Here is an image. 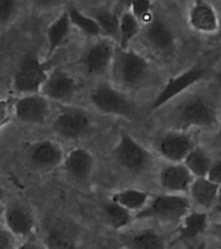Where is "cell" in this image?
<instances>
[{
    "mask_svg": "<svg viewBox=\"0 0 221 249\" xmlns=\"http://www.w3.org/2000/svg\"><path fill=\"white\" fill-rule=\"evenodd\" d=\"M220 132H221V126H220Z\"/></svg>",
    "mask_w": 221,
    "mask_h": 249,
    "instance_id": "obj_42",
    "label": "cell"
},
{
    "mask_svg": "<svg viewBox=\"0 0 221 249\" xmlns=\"http://www.w3.org/2000/svg\"><path fill=\"white\" fill-rule=\"evenodd\" d=\"M109 71L112 86L126 93L127 90L137 89L147 80L150 65L140 53L116 47Z\"/></svg>",
    "mask_w": 221,
    "mask_h": 249,
    "instance_id": "obj_1",
    "label": "cell"
},
{
    "mask_svg": "<svg viewBox=\"0 0 221 249\" xmlns=\"http://www.w3.org/2000/svg\"><path fill=\"white\" fill-rule=\"evenodd\" d=\"M190 201L184 195L161 194L150 199L144 209L135 214L136 219H154L158 222L175 223L183 221L190 212Z\"/></svg>",
    "mask_w": 221,
    "mask_h": 249,
    "instance_id": "obj_2",
    "label": "cell"
},
{
    "mask_svg": "<svg viewBox=\"0 0 221 249\" xmlns=\"http://www.w3.org/2000/svg\"><path fill=\"white\" fill-rule=\"evenodd\" d=\"M44 246L47 249H74L75 243L68 231L61 227H55L48 231Z\"/></svg>",
    "mask_w": 221,
    "mask_h": 249,
    "instance_id": "obj_29",
    "label": "cell"
},
{
    "mask_svg": "<svg viewBox=\"0 0 221 249\" xmlns=\"http://www.w3.org/2000/svg\"><path fill=\"white\" fill-rule=\"evenodd\" d=\"M215 208H216V211L220 213V216H221V197H219L218 201H216V204H215Z\"/></svg>",
    "mask_w": 221,
    "mask_h": 249,
    "instance_id": "obj_38",
    "label": "cell"
},
{
    "mask_svg": "<svg viewBox=\"0 0 221 249\" xmlns=\"http://www.w3.org/2000/svg\"><path fill=\"white\" fill-rule=\"evenodd\" d=\"M207 76V70L204 67L195 66L190 67L185 70L184 72L173 76V78H169L167 80V83L163 87V89L157 94L155 100L153 101L151 104V110H158L161 108L162 106H165L167 102H169L171 100H173L175 97H177L179 94L184 93L185 90L189 89L191 86H194L195 83L201 82Z\"/></svg>",
    "mask_w": 221,
    "mask_h": 249,
    "instance_id": "obj_8",
    "label": "cell"
},
{
    "mask_svg": "<svg viewBox=\"0 0 221 249\" xmlns=\"http://www.w3.org/2000/svg\"><path fill=\"white\" fill-rule=\"evenodd\" d=\"M92 18L97 22L101 35H105L106 39L119 37V16L109 8H96L93 9Z\"/></svg>",
    "mask_w": 221,
    "mask_h": 249,
    "instance_id": "obj_25",
    "label": "cell"
},
{
    "mask_svg": "<svg viewBox=\"0 0 221 249\" xmlns=\"http://www.w3.org/2000/svg\"><path fill=\"white\" fill-rule=\"evenodd\" d=\"M141 31V23L129 11H126L119 17V48L128 49V44Z\"/></svg>",
    "mask_w": 221,
    "mask_h": 249,
    "instance_id": "obj_28",
    "label": "cell"
},
{
    "mask_svg": "<svg viewBox=\"0 0 221 249\" xmlns=\"http://www.w3.org/2000/svg\"><path fill=\"white\" fill-rule=\"evenodd\" d=\"M111 200L122 205L123 208L128 209L129 212L137 213L147 207L150 200V195L144 190L129 187V189L122 190V191L114 194L111 196Z\"/></svg>",
    "mask_w": 221,
    "mask_h": 249,
    "instance_id": "obj_22",
    "label": "cell"
},
{
    "mask_svg": "<svg viewBox=\"0 0 221 249\" xmlns=\"http://www.w3.org/2000/svg\"><path fill=\"white\" fill-rule=\"evenodd\" d=\"M90 101L98 111L108 115L120 116L126 119H135L137 115V108L133 101L110 83H100L94 87L91 90Z\"/></svg>",
    "mask_w": 221,
    "mask_h": 249,
    "instance_id": "obj_3",
    "label": "cell"
},
{
    "mask_svg": "<svg viewBox=\"0 0 221 249\" xmlns=\"http://www.w3.org/2000/svg\"><path fill=\"white\" fill-rule=\"evenodd\" d=\"M72 22L69 18L66 11L62 12L51 25L47 30V40H48V56H52L55 51L60 47L68 37L70 33Z\"/></svg>",
    "mask_w": 221,
    "mask_h": 249,
    "instance_id": "obj_24",
    "label": "cell"
},
{
    "mask_svg": "<svg viewBox=\"0 0 221 249\" xmlns=\"http://www.w3.org/2000/svg\"><path fill=\"white\" fill-rule=\"evenodd\" d=\"M132 15L135 16L137 21L141 25H147V23L154 18L151 15V3L147 0H135L131 1V9H129Z\"/></svg>",
    "mask_w": 221,
    "mask_h": 249,
    "instance_id": "obj_30",
    "label": "cell"
},
{
    "mask_svg": "<svg viewBox=\"0 0 221 249\" xmlns=\"http://www.w3.org/2000/svg\"><path fill=\"white\" fill-rule=\"evenodd\" d=\"M15 116L26 124H44L49 115V102L41 94H27L13 105Z\"/></svg>",
    "mask_w": 221,
    "mask_h": 249,
    "instance_id": "obj_12",
    "label": "cell"
},
{
    "mask_svg": "<svg viewBox=\"0 0 221 249\" xmlns=\"http://www.w3.org/2000/svg\"><path fill=\"white\" fill-rule=\"evenodd\" d=\"M189 25L198 33L214 34L219 31L220 18L216 9L207 1H194L189 11Z\"/></svg>",
    "mask_w": 221,
    "mask_h": 249,
    "instance_id": "obj_18",
    "label": "cell"
},
{
    "mask_svg": "<svg viewBox=\"0 0 221 249\" xmlns=\"http://www.w3.org/2000/svg\"><path fill=\"white\" fill-rule=\"evenodd\" d=\"M5 227L15 236H30L35 226L33 213L26 205L21 203H12L4 212Z\"/></svg>",
    "mask_w": 221,
    "mask_h": 249,
    "instance_id": "obj_16",
    "label": "cell"
},
{
    "mask_svg": "<svg viewBox=\"0 0 221 249\" xmlns=\"http://www.w3.org/2000/svg\"><path fill=\"white\" fill-rule=\"evenodd\" d=\"M9 120H11L9 102L8 101H0V128H3Z\"/></svg>",
    "mask_w": 221,
    "mask_h": 249,
    "instance_id": "obj_35",
    "label": "cell"
},
{
    "mask_svg": "<svg viewBox=\"0 0 221 249\" xmlns=\"http://www.w3.org/2000/svg\"><path fill=\"white\" fill-rule=\"evenodd\" d=\"M3 197H4V190L3 187H1V185H0V200H1Z\"/></svg>",
    "mask_w": 221,
    "mask_h": 249,
    "instance_id": "obj_39",
    "label": "cell"
},
{
    "mask_svg": "<svg viewBox=\"0 0 221 249\" xmlns=\"http://www.w3.org/2000/svg\"><path fill=\"white\" fill-rule=\"evenodd\" d=\"M208 227V216L203 211H190L181 221L179 239L189 242L202 235Z\"/></svg>",
    "mask_w": 221,
    "mask_h": 249,
    "instance_id": "obj_21",
    "label": "cell"
},
{
    "mask_svg": "<svg viewBox=\"0 0 221 249\" xmlns=\"http://www.w3.org/2000/svg\"><path fill=\"white\" fill-rule=\"evenodd\" d=\"M4 212H5V208H4L3 205H1V203H0V225H1V222L4 221Z\"/></svg>",
    "mask_w": 221,
    "mask_h": 249,
    "instance_id": "obj_37",
    "label": "cell"
},
{
    "mask_svg": "<svg viewBox=\"0 0 221 249\" xmlns=\"http://www.w3.org/2000/svg\"><path fill=\"white\" fill-rule=\"evenodd\" d=\"M193 181L194 177L183 163H169L159 173V183L167 194L189 193Z\"/></svg>",
    "mask_w": 221,
    "mask_h": 249,
    "instance_id": "obj_14",
    "label": "cell"
},
{
    "mask_svg": "<svg viewBox=\"0 0 221 249\" xmlns=\"http://www.w3.org/2000/svg\"><path fill=\"white\" fill-rule=\"evenodd\" d=\"M66 13H68L73 26L78 27L79 30L82 31L84 35L91 37H98L101 35V30H100L97 22L91 16H87L84 13H82V11L78 9L75 5L69 4Z\"/></svg>",
    "mask_w": 221,
    "mask_h": 249,
    "instance_id": "obj_27",
    "label": "cell"
},
{
    "mask_svg": "<svg viewBox=\"0 0 221 249\" xmlns=\"http://www.w3.org/2000/svg\"><path fill=\"white\" fill-rule=\"evenodd\" d=\"M176 119L183 125L195 128H214L218 124L216 110L210 101L201 96H193L183 101L176 108Z\"/></svg>",
    "mask_w": 221,
    "mask_h": 249,
    "instance_id": "obj_5",
    "label": "cell"
},
{
    "mask_svg": "<svg viewBox=\"0 0 221 249\" xmlns=\"http://www.w3.org/2000/svg\"><path fill=\"white\" fill-rule=\"evenodd\" d=\"M101 212L105 222L114 230H120V229L127 227L132 222V219L135 218L132 212L123 208L115 201H112L111 199L102 204Z\"/></svg>",
    "mask_w": 221,
    "mask_h": 249,
    "instance_id": "obj_23",
    "label": "cell"
},
{
    "mask_svg": "<svg viewBox=\"0 0 221 249\" xmlns=\"http://www.w3.org/2000/svg\"><path fill=\"white\" fill-rule=\"evenodd\" d=\"M189 193L195 204L203 209H210L219 199V185L211 182L207 177L194 178Z\"/></svg>",
    "mask_w": 221,
    "mask_h": 249,
    "instance_id": "obj_20",
    "label": "cell"
},
{
    "mask_svg": "<svg viewBox=\"0 0 221 249\" xmlns=\"http://www.w3.org/2000/svg\"><path fill=\"white\" fill-rule=\"evenodd\" d=\"M16 249H47L44 246V243H41L40 240L35 236H29L23 243H21L19 246L16 247Z\"/></svg>",
    "mask_w": 221,
    "mask_h": 249,
    "instance_id": "obj_34",
    "label": "cell"
},
{
    "mask_svg": "<svg viewBox=\"0 0 221 249\" xmlns=\"http://www.w3.org/2000/svg\"><path fill=\"white\" fill-rule=\"evenodd\" d=\"M219 197H221V185H219Z\"/></svg>",
    "mask_w": 221,
    "mask_h": 249,
    "instance_id": "obj_40",
    "label": "cell"
},
{
    "mask_svg": "<svg viewBox=\"0 0 221 249\" xmlns=\"http://www.w3.org/2000/svg\"><path fill=\"white\" fill-rule=\"evenodd\" d=\"M144 37L147 44L159 53H169L175 45V35L163 19L154 17L144 26Z\"/></svg>",
    "mask_w": 221,
    "mask_h": 249,
    "instance_id": "obj_17",
    "label": "cell"
},
{
    "mask_svg": "<svg viewBox=\"0 0 221 249\" xmlns=\"http://www.w3.org/2000/svg\"><path fill=\"white\" fill-rule=\"evenodd\" d=\"M214 231H215V234L218 235L219 238L221 239V222L215 223V225H214Z\"/></svg>",
    "mask_w": 221,
    "mask_h": 249,
    "instance_id": "obj_36",
    "label": "cell"
},
{
    "mask_svg": "<svg viewBox=\"0 0 221 249\" xmlns=\"http://www.w3.org/2000/svg\"><path fill=\"white\" fill-rule=\"evenodd\" d=\"M17 4L11 0H0V25H5L11 21L16 12Z\"/></svg>",
    "mask_w": 221,
    "mask_h": 249,
    "instance_id": "obj_31",
    "label": "cell"
},
{
    "mask_svg": "<svg viewBox=\"0 0 221 249\" xmlns=\"http://www.w3.org/2000/svg\"><path fill=\"white\" fill-rule=\"evenodd\" d=\"M48 76V66L37 54H27L19 63L13 78V88L17 93L37 94Z\"/></svg>",
    "mask_w": 221,
    "mask_h": 249,
    "instance_id": "obj_6",
    "label": "cell"
},
{
    "mask_svg": "<svg viewBox=\"0 0 221 249\" xmlns=\"http://www.w3.org/2000/svg\"><path fill=\"white\" fill-rule=\"evenodd\" d=\"M207 178L210 179L211 182L216 183V185H221V159L212 161Z\"/></svg>",
    "mask_w": 221,
    "mask_h": 249,
    "instance_id": "obj_33",
    "label": "cell"
},
{
    "mask_svg": "<svg viewBox=\"0 0 221 249\" xmlns=\"http://www.w3.org/2000/svg\"><path fill=\"white\" fill-rule=\"evenodd\" d=\"M16 236L0 225V249H16Z\"/></svg>",
    "mask_w": 221,
    "mask_h": 249,
    "instance_id": "obj_32",
    "label": "cell"
},
{
    "mask_svg": "<svg viewBox=\"0 0 221 249\" xmlns=\"http://www.w3.org/2000/svg\"><path fill=\"white\" fill-rule=\"evenodd\" d=\"M183 164L189 169L194 178H202V177H207L208 175V171L212 165V159L206 153V150L195 146L189 153V155L185 158Z\"/></svg>",
    "mask_w": 221,
    "mask_h": 249,
    "instance_id": "obj_26",
    "label": "cell"
},
{
    "mask_svg": "<svg viewBox=\"0 0 221 249\" xmlns=\"http://www.w3.org/2000/svg\"><path fill=\"white\" fill-rule=\"evenodd\" d=\"M219 33H220V37H221V19H220V26H219Z\"/></svg>",
    "mask_w": 221,
    "mask_h": 249,
    "instance_id": "obj_41",
    "label": "cell"
},
{
    "mask_svg": "<svg viewBox=\"0 0 221 249\" xmlns=\"http://www.w3.org/2000/svg\"><path fill=\"white\" fill-rule=\"evenodd\" d=\"M27 158L33 167L40 171L55 169L64 163L65 153L60 143L55 141H39L29 147Z\"/></svg>",
    "mask_w": 221,
    "mask_h": 249,
    "instance_id": "obj_13",
    "label": "cell"
},
{
    "mask_svg": "<svg viewBox=\"0 0 221 249\" xmlns=\"http://www.w3.org/2000/svg\"><path fill=\"white\" fill-rule=\"evenodd\" d=\"M76 89H78V84L74 76H72L64 69L56 67L48 72V76L40 90L41 96H44L47 100L65 102L72 100Z\"/></svg>",
    "mask_w": 221,
    "mask_h": 249,
    "instance_id": "obj_11",
    "label": "cell"
},
{
    "mask_svg": "<svg viewBox=\"0 0 221 249\" xmlns=\"http://www.w3.org/2000/svg\"><path fill=\"white\" fill-rule=\"evenodd\" d=\"M124 249H167L166 239L154 229H141L122 235Z\"/></svg>",
    "mask_w": 221,
    "mask_h": 249,
    "instance_id": "obj_19",
    "label": "cell"
},
{
    "mask_svg": "<svg viewBox=\"0 0 221 249\" xmlns=\"http://www.w3.org/2000/svg\"><path fill=\"white\" fill-rule=\"evenodd\" d=\"M115 45L110 39H101L92 43L83 52L82 63L86 74L90 76H98L108 72L111 66L112 57L115 53Z\"/></svg>",
    "mask_w": 221,
    "mask_h": 249,
    "instance_id": "obj_9",
    "label": "cell"
},
{
    "mask_svg": "<svg viewBox=\"0 0 221 249\" xmlns=\"http://www.w3.org/2000/svg\"><path fill=\"white\" fill-rule=\"evenodd\" d=\"M112 154L120 167L132 173H144L153 165V155L126 132L120 134Z\"/></svg>",
    "mask_w": 221,
    "mask_h": 249,
    "instance_id": "obj_4",
    "label": "cell"
},
{
    "mask_svg": "<svg viewBox=\"0 0 221 249\" xmlns=\"http://www.w3.org/2000/svg\"><path fill=\"white\" fill-rule=\"evenodd\" d=\"M53 129L60 137L68 141H76L86 137L92 129L88 112L80 108H65L56 116Z\"/></svg>",
    "mask_w": 221,
    "mask_h": 249,
    "instance_id": "obj_7",
    "label": "cell"
},
{
    "mask_svg": "<svg viewBox=\"0 0 221 249\" xmlns=\"http://www.w3.org/2000/svg\"><path fill=\"white\" fill-rule=\"evenodd\" d=\"M64 168L66 175L75 182L84 183L91 178L94 169V158L88 150L76 147L65 155Z\"/></svg>",
    "mask_w": 221,
    "mask_h": 249,
    "instance_id": "obj_15",
    "label": "cell"
},
{
    "mask_svg": "<svg viewBox=\"0 0 221 249\" xmlns=\"http://www.w3.org/2000/svg\"><path fill=\"white\" fill-rule=\"evenodd\" d=\"M194 141L184 132H167L155 142L158 154L169 163H183L189 153L194 149Z\"/></svg>",
    "mask_w": 221,
    "mask_h": 249,
    "instance_id": "obj_10",
    "label": "cell"
}]
</instances>
